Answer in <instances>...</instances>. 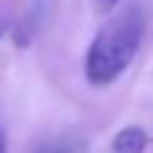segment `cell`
Masks as SVG:
<instances>
[{
	"mask_svg": "<svg viewBox=\"0 0 153 153\" xmlns=\"http://www.w3.org/2000/svg\"><path fill=\"white\" fill-rule=\"evenodd\" d=\"M146 26V10L130 3L97 31L84 56V76L92 87H110L123 76L143 44Z\"/></svg>",
	"mask_w": 153,
	"mask_h": 153,
	"instance_id": "obj_1",
	"label": "cell"
},
{
	"mask_svg": "<svg viewBox=\"0 0 153 153\" xmlns=\"http://www.w3.org/2000/svg\"><path fill=\"white\" fill-rule=\"evenodd\" d=\"M148 148V133L138 125L123 128L112 138V153H146Z\"/></svg>",
	"mask_w": 153,
	"mask_h": 153,
	"instance_id": "obj_2",
	"label": "cell"
},
{
	"mask_svg": "<svg viewBox=\"0 0 153 153\" xmlns=\"http://www.w3.org/2000/svg\"><path fill=\"white\" fill-rule=\"evenodd\" d=\"M120 3H123V0H92V5H94L97 13H112Z\"/></svg>",
	"mask_w": 153,
	"mask_h": 153,
	"instance_id": "obj_3",
	"label": "cell"
},
{
	"mask_svg": "<svg viewBox=\"0 0 153 153\" xmlns=\"http://www.w3.org/2000/svg\"><path fill=\"white\" fill-rule=\"evenodd\" d=\"M38 153H69V151H66L64 146H59V143H54V146H44Z\"/></svg>",
	"mask_w": 153,
	"mask_h": 153,
	"instance_id": "obj_4",
	"label": "cell"
},
{
	"mask_svg": "<svg viewBox=\"0 0 153 153\" xmlns=\"http://www.w3.org/2000/svg\"><path fill=\"white\" fill-rule=\"evenodd\" d=\"M0 153H8V140H5V133L0 130Z\"/></svg>",
	"mask_w": 153,
	"mask_h": 153,
	"instance_id": "obj_5",
	"label": "cell"
},
{
	"mask_svg": "<svg viewBox=\"0 0 153 153\" xmlns=\"http://www.w3.org/2000/svg\"><path fill=\"white\" fill-rule=\"evenodd\" d=\"M5 31H8V26H5V21H0V38L5 36Z\"/></svg>",
	"mask_w": 153,
	"mask_h": 153,
	"instance_id": "obj_6",
	"label": "cell"
}]
</instances>
